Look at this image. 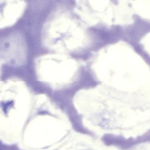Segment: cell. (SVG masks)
<instances>
[{"label":"cell","mask_w":150,"mask_h":150,"mask_svg":"<svg viewBox=\"0 0 150 150\" xmlns=\"http://www.w3.org/2000/svg\"><path fill=\"white\" fill-rule=\"evenodd\" d=\"M74 1L75 12L87 24L112 25L115 23L118 9L114 0H74Z\"/></svg>","instance_id":"obj_3"},{"label":"cell","mask_w":150,"mask_h":150,"mask_svg":"<svg viewBox=\"0 0 150 150\" xmlns=\"http://www.w3.org/2000/svg\"><path fill=\"white\" fill-rule=\"evenodd\" d=\"M43 41L46 47L59 53L83 50L89 44L86 29L68 11L58 10L44 26Z\"/></svg>","instance_id":"obj_1"},{"label":"cell","mask_w":150,"mask_h":150,"mask_svg":"<svg viewBox=\"0 0 150 150\" xmlns=\"http://www.w3.org/2000/svg\"><path fill=\"white\" fill-rule=\"evenodd\" d=\"M37 65L40 80L56 89L73 83L80 68L78 61L63 54L44 55L39 59Z\"/></svg>","instance_id":"obj_2"},{"label":"cell","mask_w":150,"mask_h":150,"mask_svg":"<svg viewBox=\"0 0 150 150\" xmlns=\"http://www.w3.org/2000/svg\"><path fill=\"white\" fill-rule=\"evenodd\" d=\"M101 144L85 136H74L62 150H108Z\"/></svg>","instance_id":"obj_4"}]
</instances>
